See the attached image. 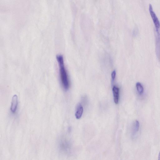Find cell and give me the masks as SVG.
<instances>
[{
    "mask_svg": "<svg viewBox=\"0 0 160 160\" xmlns=\"http://www.w3.org/2000/svg\"><path fill=\"white\" fill-rule=\"evenodd\" d=\"M112 90L114 102L116 104H118L119 99V89L118 87L114 86Z\"/></svg>",
    "mask_w": 160,
    "mask_h": 160,
    "instance_id": "cell-4",
    "label": "cell"
},
{
    "mask_svg": "<svg viewBox=\"0 0 160 160\" xmlns=\"http://www.w3.org/2000/svg\"><path fill=\"white\" fill-rule=\"evenodd\" d=\"M136 87L137 91L139 95H142L144 91V87L142 84L140 82H137L136 83Z\"/></svg>",
    "mask_w": 160,
    "mask_h": 160,
    "instance_id": "cell-7",
    "label": "cell"
},
{
    "mask_svg": "<svg viewBox=\"0 0 160 160\" xmlns=\"http://www.w3.org/2000/svg\"><path fill=\"white\" fill-rule=\"evenodd\" d=\"M18 105V98L17 95H14L12 98L11 108V111L15 113L16 111Z\"/></svg>",
    "mask_w": 160,
    "mask_h": 160,
    "instance_id": "cell-3",
    "label": "cell"
},
{
    "mask_svg": "<svg viewBox=\"0 0 160 160\" xmlns=\"http://www.w3.org/2000/svg\"><path fill=\"white\" fill-rule=\"evenodd\" d=\"M58 63L61 81L64 88L67 90L69 88L70 82L68 75L65 67L63 56L61 55L56 56Z\"/></svg>",
    "mask_w": 160,
    "mask_h": 160,
    "instance_id": "cell-1",
    "label": "cell"
},
{
    "mask_svg": "<svg viewBox=\"0 0 160 160\" xmlns=\"http://www.w3.org/2000/svg\"><path fill=\"white\" fill-rule=\"evenodd\" d=\"M116 71L114 70L113 71L111 74V77L112 80L113 81H114L115 80L116 77Z\"/></svg>",
    "mask_w": 160,
    "mask_h": 160,
    "instance_id": "cell-8",
    "label": "cell"
},
{
    "mask_svg": "<svg viewBox=\"0 0 160 160\" xmlns=\"http://www.w3.org/2000/svg\"><path fill=\"white\" fill-rule=\"evenodd\" d=\"M83 107L80 103H79L77 106V111L76 114H75V116H76L77 119H79L81 117L83 114Z\"/></svg>",
    "mask_w": 160,
    "mask_h": 160,
    "instance_id": "cell-5",
    "label": "cell"
},
{
    "mask_svg": "<svg viewBox=\"0 0 160 160\" xmlns=\"http://www.w3.org/2000/svg\"><path fill=\"white\" fill-rule=\"evenodd\" d=\"M158 160H160V152H159L158 155Z\"/></svg>",
    "mask_w": 160,
    "mask_h": 160,
    "instance_id": "cell-9",
    "label": "cell"
},
{
    "mask_svg": "<svg viewBox=\"0 0 160 160\" xmlns=\"http://www.w3.org/2000/svg\"><path fill=\"white\" fill-rule=\"evenodd\" d=\"M149 11L155 27V37L160 38V22L154 11L153 6L151 4H149Z\"/></svg>",
    "mask_w": 160,
    "mask_h": 160,
    "instance_id": "cell-2",
    "label": "cell"
},
{
    "mask_svg": "<svg viewBox=\"0 0 160 160\" xmlns=\"http://www.w3.org/2000/svg\"><path fill=\"white\" fill-rule=\"evenodd\" d=\"M139 122L136 120L134 122L132 127V136H134L139 131Z\"/></svg>",
    "mask_w": 160,
    "mask_h": 160,
    "instance_id": "cell-6",
    "label": "cell"
}]
</instances>
